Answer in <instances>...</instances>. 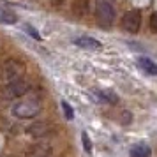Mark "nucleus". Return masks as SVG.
Here are the masks:
<instances>
[{
	"mask_svg": "<svg viewBox=\"0 0 157 157\" xmlns=\"http://www.w3.org/2000/svg\"><path fill=\"white\" fill-rule=\"evenodd\" d=\"M140 25H141V14H140V11H127L124 18H122V29L125 30V32H131V34H134L140 30Z\"/></svg>",
	"mask_w": 157,
	"mask_h": 157,
	"instance_id": "4",
	"label": "nucleus"
},
{
	"mask_svg": "<svg viewBox=\"0 0 157 157\" xmlns=\"http://www.w3.org/2000/svg\"><path fill=\"white\" fill-rule=\"evenodd\" d=\"M30 90V85L25 81V79L18 78V79H13V81H9L7 85L4 86V90H2V97L4 99H18V97H23L25 94Z\"/></svg>",
	"mask_w": 157,
	"mask_h": 157,
	"instance_id": "2",
	"label": "nucleus"
},
{
	"mask_svg": "<svg viewBox=\"0 0 157 157\" xmlns=\"http://www.w3.org/2000/svg\"><path fill=\"white\" fill-rule=\"evenodd\" d=\"M41 111V104L39 101L32 99V101H21L16 102L14 106L11 108V113L14 115L16 118H32Z\"/></svg>",
	"mask_w": 157,
	"mask_h": 157,
	"instance_id": "1",
	"label": "nucleus"
},
{
	"mask_svg": "<svg viewBox=\"0 0 157 157\" xmlns=\"http://www.w3.org/2000/svg\"><path fill=\"white\" fill-rule=\"evenodd\" d=\"M138 65L150 76H157V64L150 58H138Z\"/></svg>",
	"mask_w": 157,
	"mask_h": 157,
	"instance_id": "10",
	"label": "nucleus"
},
{
	"mask_svg": "<svg viewBox=\"0 0 157 157\" xmlns=\"http://www.w3.org/2000/svg\"><path fill=\"white\" fill-rule=\"evenodd\" d=\"M25 30H27V34H29L30 37H34L36 41H41V36L37 34V30L34 29V27H30V25H25Z\"/></svg>",
	"mask_w": 157,
	"mask_h": 157,
	"instance_id": "14",
	"label": "nucleus"
},
{
	"mask_svg": "<svg viewBox=\"0 0 157 157\" xmlns=\"http://www.w3.org/2000/svg\"><path fill=\"white\" fill-rule=\"evenodd\" d=\"M60 106H62V109H64L65 118H67V120H72V118H74V111H72V108L69 106V102H67V101H62Z\"/></svg>",
	"mask_w": 157,
	"mask_h": 157,
	"instance_id": "12",
	"label": "nucleus"
},
{
	"mask_svg": "<svg viewBox=\"0 0 157 157\" xmlns=\"http://www.w3.org/2000/svg\"><path fill=\"white\" fill-rule=\"evenodd\" d=\"M150 29H152V32L157 34V14H152V18H150Z\"/></svg>",
	"mask_w": 157,
	"mask_h": 157,
	"instance_id": "15",
	"label": "nucleus"
},
{
	"mask_svg": "<svg viewBox=\"0 0 157 157\" xmlns=\"http://www.w3.org/2000/svg\"><path fill=\"white\" fill-rule=\"evenodd\" d=\"M94 95H95V99L99 101V102H109V104H115L118 97L115 95L113 92H109V90H94Z\"/></svg>",
	"mask_w": 157,
	"mask_h": 157,
	"instance_id": "9",
	"label": "nucleus"
},
{
	"mask_svg": "<svg viewBox=\"0 0 157 157\" xmlns=\"http://www.w3.org/2000/svg\"><path fill=\"white\" fill-rule=\"evenodd\" d=\"M23 71H25V67H23L21 62H18V60H9L7 64L4 65V69H2V78L9 83V81H13V79L20 78L23 74Z\"/></svg>",
	"mask_w": 157,
	"mask_h": 157,
	"instance_id": "5",
	"label": "nucleus"
},
{
	"mask_svg": "<svg viewBox=\"0 0 157 157\" xmlns=\"http://www.w3.org/2000/svg\"><path fill=\"white\" fill-rule=\"evenodd\" d=\"M81 141H83V148H85L86 152H92V141H90V138H88L86 132L81 134Z\"/></svg>",
	"mask_w": 157,
	"mask_h": 157,
	"instance_id": "13",
	"label": "nucleus"
},
{
	"mask_svg": "<svg viewBox=\"0 0 157 157\" xmlns=\"http://www.w3.org/2000/svg\"><path fill=\"white\" fill-rule=\"evenodd\" d=\"M51 2H53V4H55V6H60V4H62V2H64V0H51Z\"/></svg>",
	"mask_w": 157,
	"mask_h": 157,
	"instance_id": "16",
	"label": "nucleus"
},
{
	"mask_svg": "<svg viewBox=\"0 0 157 157\" xmlns=\"http://www.w3.org/2000/svg\"><path fill=\"white\" fill-rule=\"evenodd\" d=\"M95 16H97V21L102 27H111L115 21V11L111 7V4L108 0H97V4H95Z\"/></svg>",
	"mask_w": 157,
	"mask_h": 157,
	"instance_id": "3",
	"label": "nucleus"
},
{
	"mask_svg": "<svg viewBox=\"0 0 157 157\" xmlns=\"http://www.w3.org/2000/svg\"><path fill=\"white\" fill-rule=\"evenodd\" d=\"M72 43L76 46H79V48H85V50H99L101 48V43L97 39H94V37H78Z\"/></svg>",
	"mask_w": 157,
	"mask_h": 157,
	"instance_id": "6",
	"label": "nucleus"
},
{
	"mask_svg": "<svg viewBox=\"0 0 157 157\" xmlns=\"http://www.w3.org/2000/svg\"><path fill=\"white\" fill-rule=\"evenodd\" d=\"M150 148L145 145V143H138L131 148V157H150Z\"/></svg>",
	"mask_w": 157,
	"mask_h": 157,
	"instance_id": "11",
	"label": "nucleus"
},
{
	"mask_svg": "<svg viewBox=\"0 0 157 157\" xmlns=\"http://www.w3.org/2000/svg\"><path fill=\"white\" fill-rule=\"evenodd\" d=\"M18 21L16 14L4 4H0V23H6V25H13V23Z\"/></svg>",
	"mask_w": 157,
	"mask_h": 157,
	"instance_id": "7",
	"label": "nucleus"
},
{
	"mask_svg": "<svg viewBox=\"0 0 157 157\" xmlns=\"http://www.w3.org/2000/svg\"><path fill=\"white\" fill-rule=\"evenodd\" d=\"M88 4H90L88 0H74V2H72V13L78 16V18L86 16L88 14V9H90Z\"/></svg>",
	"mask_w": 157,
	"mask_h": 157,
	"instance_id": "8",
	"label": "nucleus"
}]
</instances>
